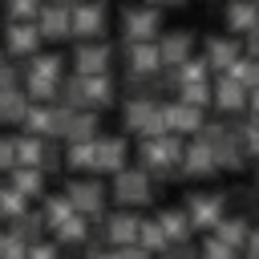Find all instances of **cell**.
Returning <instances> with one entry per match:
<instances>
[{
    "instance_id": "ab89813d",
    "label": "cell",
    "mask_w": 259,
    "mask_h": 259,
    "mask_svg": "<svg viewBox=\"0 0 259 259\" xmlns=\"http://www.w3.org/2000/svg\"><path fill=\"white\" fill-rule=\"evenodd\" d=\"M16 166V138H0V174Z\"/></svg>"
},
{
    "instance_id": "5bb4252c",
    "label": "cell",
    "mask_w": 259,
    "mask_h": 259,
    "mask_svg": "<svg viewBox=\"0 0 259 259\" xmlns=\"http://www.w3.org/2000/svg\"><path fill=\"white\" fill-rule=\"evenodd\" d=\"M36 24H40L45 40H69L73 36V8L69 4H57V0H45Z\"/></svg>"
},
{
    "instance_id": "277c9868",
    "label": "cell",
    "mask_w": 259,
    "mask_h": 259,
    "mask_svg": "<svg viewBox=\"0 0 259 259\" xmlns=\"http://www.w3.org/2000/svg\"><path fill=\"white\" fill-rule=\"evenodd\" d=\"M154 174L146 170V166H125V170H117L113 174V182H109V198L117 202V206H146L150 198H154V182H150Z\"/></svg>"
},
{
    "instance_id": "52a82bcc",
    "label": "cell",
    "mask_w": 259,
    "mask_h": 259,
    "mask_svg": "<svg viewBox=\"0 0 259 259\" xmlns=\"http://www.w3.org/2000/svg\"><path fill=\"white\" fill-rule=\"evenodd\" d=\"M138 231H142V214H134V206H117L113 214L101 219V243H109V247L138 243Z\"/></svg>"
},
{
    "instance_id": "f35d334b",
    "label": "cell",
    "mask_w": 259,
    "mask_h": 259,
    "mask_svg": "<svg viewBox=\"0 0 259 259\" xmlns=\"http://www.w3.org/2000/svg\"><path fill=\"white\" fill-rule=\"evenodd\" d=\"M16 85H20V73H16V65L0 53V93H4V89H16Z\"/></svg>"
},
{
    "instance_id": "9c48e42d",
    "label": "cell",
    "mask_w": 259,
    "mask_h": 259,
    "mask_svg": "<svg viewBox=\"0 0 259 259\" xmlns=\"http://www.w3.org/2000/svg\"><path fill=\"white\" fill-rule=\"evenodd\" d=\"M65 194H69V198H73V206H77L81 214H89V219H101L105 198H109V190L97 182V174H93V178H73V182L65 186Z\"/></svg>"
},
{
    "instance_id": "ac0fdd59",
    "label": "cell",
    "mask_w": 259,
    "mask_h": 259,
    "mask_svg": "<svg viewBox=\"0 0 259 259\" xmlns=\"http://www.w3.org/2000/svg\"><path fill=\"white\" fill-rule=\"evenodd\" d=\"M223 20H227V32L247 36L251 28H259V4L255 0H227L223 4Z\"/></svg>"
},
{
    "instance_id": "f1b7e54d",
    "label": "cell",
    "mask_w": 259,
    "mask_h": 259,
    "mask_svg": "<svg viewBox=\"0 0 259 259\" xmlns=\"http://www.w3.org/2000/svg\"><path fill=\"white\" fill-rule=\"evenodd\" d=\"M138 243H142L146 251H154V255H162V251L170 247V239H166V231H162V223H158V214H154V219H142V231H138Z\"/></svg>"
},
{
    "instance_id": "cb8c5ba5",
    "label": "cell",
    "mask_w": 259,
    "mask_h": 259,
    "mask_svg": "<svg viewBox=\"0 0 259 259\" xmlns=\"http://www.w3.org/2000/svg\"><path fill=\"white\" fill-rule=\"evenodd\" d=\"M28 105H32V97H28L20 85H16V89H4V93H0V125H16V121H24Z\"/></svg>"
},
{
    "instance_id": "b9f144b4",
    "label": "cell",
    "mask_w": 259,
    "mask_h": 259,
    "mask_svg": "<svg viewBox=\"0 0 259 259\" xmlns=\"http://www.w3.org/2000/svg\"><path fill=\"white\" fill-rule=\"evenodd\" d=\"M85 259H121V251L105 243V247H89V251H85Z\"/></svg>"
},
{
    "instance_id": "7bdbcfd3",
    "label": "cell",
    "mask_w": 259,
    "mask_h": 259,
    "mask_svg": "<svg viewBox=\"0 0 259 259\" xmlns=\"http://www.w3.org/2000/svg\"><path fill=\"white\" fill-rule=\"evenodd\" d=\"M243 259H259V227H251V235H247V247H243Z\"/></svg>"
},
{
    "instance_id": "4fadbf2b",
    "label": "cell",
    "mask_w": 259,
    "mask_h": 259,
    "mask_svg": "<svg viewBox=\"0 0 259 259\" xmlns=\"http://www.w3.org/2000/svg\"><path fill=\"white\" fill-rule=\"evenodd\" d=\"M158 69H162L158 40H134V45H125V77H154Z\"/></svg>"
},
{
    "instance_id": "1f68e13d",
    "label": "cell",
    "mask_w": 259,
    "mask_h": 259,
    "mask_svg": "<svg viewBox=\"0 0 259 259\" xmlns=\"http://www.w3.org/2000/svg\"><path fill=\"white\" fill-rule=\"evenodd\" d=\"M227 73H231V77H235L239 85L255 89V85H259V57H251V53L243 49V57H239V61H235V65H231Z\"/></svg>"
},
{
    "instance_id": "c3c4849f",
    "label": "cell",
    "mask_w": 259,
    "mask_h": 259,
    "mask_svg": "<svg viewBox=\"0 0 259 259\" xmlns=\"http://www.w3.org/2000/svg\"><path fill=\"white\" fill-rule=\"evenodd\" d=\"M255 174H259V158H255Z\"/></svg>"
},
{
    "instance_id": "7dc6e473",
    "label": "cell",
    "mask_w": 259,
    "mask_h": 259,
    "mask_svg": "<svg viewBox=\"0 0 259 259\" xmlns=\"http://www.w3.org/2000/svg\"><path fill=\"white\" fill-rule=\"evenodd\" d=\"M57 4H69V8H73V4H81V0H57Z\"/></svg>"
},
{
    "instance_id": "bcb514c9",
    "label": "cell",
    "mask_w": 259,
    "mask_h": 259,
    "mask_svg": "<svg viewBox=\"0 0 259 259\" xmlns=\"http://www.w3.org/2000/svg\"><path fill=\"white\" fill-rule=\"evenodd\" d=\"M150 4H158V8H170V4H182V0H150Z\"/></svg>"
},
{
    "instance_id": "2e32d148",
    "label": "cell",
    "mask_w": 259,
    "mask_h": 259,
    "mask_svg": "<svg viewBox=\"0 0 259 259\" xmlns=\"http://www.w3.org/2000/svg\"><path fill=\"white\" fill-rule=\"evenodd\" d=\"M113 65V49L97 36V40H81L77 53H73V69L77 73H109Z\"/></svg>"
},
{
    "instance_id": "836d02e7",
    "label": "cell",
    "mask_w": 259,
    "mask_h": 259,
    "mask_svg": "<svg viewBox=\"0 0 259 259\" xmlns=\"http://www.w3.org/2000/svg\"><path fill=\"white\" fill-rule=\"evenodd\" d=\"M57 89H61L57 77H24V93H28L32 101H53Z\"/></svg>"
},
{
    "instance_id": "d590c367",
    "label": "cell",
    "mask_w": 259,
    "mask_h": 259,
    "mask_svg": "<svg viewBox=\"0 0 259 259\" xmlns=\"http://www.w3.org/2000/svg\"><path fill=\"white\" fill-rule=\"evenodd\" d=\"M45 8V0H4V16L8 20H36Z\"/></svg>"
},
{
    "instance_id": "74e56055",
    "label": "cell",
    "mask_w": 259,
    "mask_h": 259,
    "mask_svg": "<svg viewBox=\"0 0 259 259\" xmlns=\"http://www.w3.org/2000/svg\"><path fill=\"white\" fill-rule=\"evenodd\" d=\"M28 259H61V243H57V239H53V243L36 239V243H28Z\"/></svg>"
},
{
    "instance_id": "681fc988",
    "label": "cell",
    "mask_w": 259,
    "mask_h": 259,
    "mask_svg": "<svg viewBox=\"0 0 259 259\" xmlns=\"http://www.w3.org/2000/svg\"><path fill=\"white\" fill-rule=\"evenodd\" d=\"M239 259H243V255H239Z\"/></svg>"
},
{
    "instance_id": "4dcf8cb0",
    "label": "cell",
    "mask_w": 259,
    "mask_h": 259,
    "mask_svg": "<svg viewBox=\"0 0 259 259\" xmlns=\"http://www.w3.org/2000/svg\"><path fill=\"white\" fill-rule=\"evenodd\" d=\"M73 210H77V206H73V198L61 190V194H49V198H45V210H40V214H45V223H49V231H53V227H57L61 219H69Z\"/></svg>"
},
{
    "instance_id": "44dd1931",
    "label": "cell",
    "mask_w": 259,
    "mask_h": 259,
    "mask_svg": "<svg viewBox=\"0 0 259 259\" xmlns=\"http://www.w3.org/2000/svg\"><path fill=\"white\" fill-rule=\"evenodd\" d=\"M45 174L49 170H40V166H12L8 170V182L32 202V198H45Z\"/></svg>"
},
{
    "instance_id": "f907efd6",
    "label": "cell",
    "mask_w": 259,
    "mask_h": 259,
    "mask_svg": "<svg viewBox=\"0 0 259 259\" xmlns=\"http://www.w3.org/2000/svg\"><path fill=\"white\" fill-rule=\"evenodd\" d=\"M255 4H259V0H255Z\"/></svg>"
},
{
    "instance_id": "ee69618b",
    "label": "cell",
    "mask_w": 259,
    "mask_h": 259,
    "mask_svg": "<svg viewBox=\"0 0 259 259\" xmlns=\"http://www.w3.org/2000/svg\"><path fill=\"white\" fill-rule=\"evenodd\" d=\"M243 49H247L251 57H259V28H251V32L243 36Z\"/></svg>"
},
{
    "instance_id": "60d3db41",
    "label": "cell",
    "mask_w": 259,
    "mask_h": 259,
    "mask_svg": "<svg viewBox=\"0 0 259 259\" xmlns=\"http://www.w3.org/2000/svg\"><path fill=\"white\" fill-rule=\"evenodd\" d=\"M117 251H121V259H158V255H154V251H146L142 243H130V247H117Z\"/></svg>"
},
{
    "instance_id": "ffe728a7",
    "label": "cell",
    "mask_w": 259,
    "mask_h": 259,
    "mask_svg": "<svg viewBox=\"0 0 259 259\" xmlns=\"http://www.w3.org/2000/svg\"><path fill=\"white\" fill-rule=\"evenodd\" d=\"M158 49H162V65H182L186 57H194V32L170 28L158 36Z\"/></svg>"
},
{
    "instance_id": "d4e9b609",
    "label": "cell",
    "mask_w": 259,
    "mask_h": 259,
    "mask_svg": "<svg viewBox=\"0 0 259 259\" xmlns=\"http://www.w3.org/2000/svg\"><path fill=\"white\" fill-rule=\"evenodd\" d=\"M65 142H81V138H97V109H73L65 121Z\"/></svg>"
},
{
    "instance_id": "d6986e66",
    "label": "cell",
    "mask_w": 259,
    "mask_h": 259,
    "mask_svg": "<svg viewBox=\"0 0 259 259\" xmlns=\"http://www.w3.org/2000/svg\"><path fill=\"white\" fill-rule=\"evenodd\" d=\"M239 57H243V40H239L235 32H227V36H210V40H206V61H210L214 73H227Z\"/></svg>"
},
{
    "instance_id": "484cf974",
    "label": "cell",
    "mask_w": 259,
    "mask_h": 259,
    "mask_svg": "<svg viewBox=\"0 0 259 259\" xmlns=\"http://www.w3.org/2000/svg\"><path fill=\"white\" fill-rule=\"evenodd\" d=\"M158 223H162V231H166L170 243H186V239L194 235V223H190L186 206H182V210H158Z\"/></svg>"
},
{
    "instance_id": "8fae6325",
    "label": "cell",
    "mask_w": 259,
    "mask_h": 259,
    "mask_svg": "<svg viewBox=\"0 0 259 259\" xmlns=\"http://www.w3.org/2000/svg\"><path fill=\"white\" fill-rule=\"evenodd\" d=\"M247 101H251V89H247V85H239L231 73H214V109H219V113L239 117V113L247 109Z\"/></svg>"
},
{
    "instance_id": "3957f363",
    "label": "cell",
    "mask_w": 259,
    "mask_h": 259,
    "mask_svg": "<svg viewBox=\"0 0 259 259\" xmlns=\"http://www.w3.org/2000/svg\"><path fill=\"white\" fill-rule=\"evenodd\" d=\"M121 125L134 134V138H154V134H170L166 130V109L158 97H142V93H130V101L121 105Z\"/></svg>"
},
{
    "instance_id": "8992f818",
    "label": "cell",
    "mask_w": 259,
    "mask_h": 259,
    "mask_svg": "<svg viewBox=\"0 0 259 259\" xmlns=\"http://www.w3.org/2000/svg\"><path fill=\"white\" fill-rule=\"evenodd\" d=\"M162 109H166V130H170V134L194 138V134L206 125V109L194 105V101H186V97H178V93H174V101H162Z\"/></svg>"
},
{
    "instance_id": "603a6c76",
    "label": "cell",
    "mask_w": 259,
    "mask_h": 259,
    "mask_svg": "<svg viewBox=\"0 0 259 259\" xmlns=\"http://www.w3.org/2000/svg\"><path fill=\"white\" fill-rule=\"evenodd\" d=\"M65 166H69V170H85V174H93V166H97V138L65 142Z\"/></svg>"
},
{
    "instance_id": "30bf717a",
    "label": "cell",
    "mask_w": 259,
    "mask_h": 259,
    "mask_svg": "<svg viewBox=\"0 0 259 259\" xmlns=\"http://www.w3.org/2000/svg\"><path fill=\"white\" fill-rule=\"evenodd\" d=\"M186 214H190L194 231H214V223L227 214V198H223V194H214V190L190 194V198H186Z\"/></svg>"
},
{
    "instance_id": "d6a6232c",
    "label": "cell",
    "mask_w": 259,
    "mask_h": 259,
    "mask_svg": "<svg viewBox=\"0 0 259 259\" xmlns=\"http://www.w3.org/2000/svg\"><path fill=\"white\" fill-rule=\"evenodd\" d=\"M40 227H49L40 210H24V214H16V219H12V231H16L20 239H28V243H36V239H40Z\"/></svg>"
},
{
    "instance_id": "e0dca14e",
    "label": "cell",
    "mask_w": 259,
    "mask_h": 259,
    "mask_svg": "<svg viewBox=\"0 0 259 259\" xmlns=\"http://www.w3.org/2000/svg\"><path fill=\"white\" fill-rule=\"evenodd\" d=\"M130 166V146H125V138H101L97 134V166H93V174H117V170H125Z\"/></svg>"
},
{
    "instance_id": "7c38bea8",
    "label": "cell",
    "mask_w": 259,
    "mask_h": 259,
    "mask_svg": "<svg viewBox=\"0 0 259 259\" xmlns=\"http://www.w3.org/2000/svg\"><path fill=\"white\" fill-rule=\"evenodd\" d=\"M105 4L101 0H81V4H73V36H81V40H97V36H105Z\"/></svg>"
},
{
    "instance_id": "4316f807",
    "label": "cell",
    "mask_w": 259,
    "mask_h": 259,
    "mask_svg": "<svg viewBox=\"0 0 259 259\" xmlns=\"http://www.w3.org/2000/svg\"><path fill=\"white\" fill-rule=\"evenodd\" d=\"M89 223H93L89 214L73 210L69 219H61V223L53 227V239H57V243H85V239H89Z\"/></svg>"
},
{
    "instance_id": "8d00e7d4",
    "label": "cell",
    "mask_w": 259,
    "mask_h": 259,
    "mask_svg": "<svg viewBox=\"0 0 259 259\" xmlns=\"http://www.w3.org/2000/svg\"><path fill=\"white\" fill-rule=\"evenodd\" d=\"M198 259H239V251L231 243H223L219 235H206L202 247H198Z\"/></svg>"
},
{
    "instance_id": "7402d4cb",
    "label": "cell",
    "mask_w": 259,
    "mask_h": 259,
    "mask_svg": "<svg viewBox=\"0 0 259 259\" xmlns=\"http://www.w3.org/2000/svg\"><path fill=\"white\" fill-rule=\"evenodd\" d=\"M210 235H219L223 243H231V247L243 255L247 235H251V219H247V214H223V219L214 223V231H210Z\"/></svg>"
},
{
    "instance_id": "6da1fadb",
    "label": "cell",
    "mask_w": 259,
    "mask_h": 259,
    "mask_svg": "<svg viewBox=\"0 0 259 259\" xmlns=\"http://www.w3.org/2000/svg\"><path fill=\"white\" fill-rule=\"evenodd\" d=\"M182 150H186V142H182V134H154V138H142V146H138V162L154 174V178H178L182 174Z\"/></svg>"
},
{
    "instance_id": "83f0119b",
    "label": "cell",
    "mask_w": 259,
    "mask_h": 259,
    "mask_svg": "<svg viewBox=\"0 0 259 259\" xmlns=\"http://www.w3.org/2000/svg\"><path fill=\"white\" fill-rule=\"evenodd\" d=\"M61 65L65 61L57 53H32L28 65H24V77H57V81H65V69Z\"/></svg>"
},
{
    "instance_id": "e575fe53",
    "label": "cell",
    "mask_w": 259,
    "mask_h": 259,
    "mask_svg": "<svg viewBox=\"0 0 259 259\" xmlns=\"http://www.w3.org/2000/svg\"><path fill=\"white\" fill-rule=\"evenodd\" d=\"M0 259H28V239H20L12 227L0 231Z\"/></svg>"
},
{
    "instance_id": "f6af8a7d",
    "label": "cell",
    "mask_w": 259,
    "mask_h": 259,
    "mask_svg": "<svg viewBox=\"0 0 259 259\" xmlns=\"http://www.w3.org/2000/svg\"><path fill=\"white\" fill-rule=\"evenodd\" d=\"M247 109H251V113H259V85L251 89V101H247Z\"/></svg>"
},
{
    "instance_id": "5b68a950",
    "label": "cell",
    "mask_w": 259,
    "mask_h": 259,
    "mask_svg": "<svg viewBox=\"0 0 259 259\" xmlns=\"http://www.w3.org/2000/svg\"><path fill=\"white\" fill-rule=\"evenodd\" d=\"M158 32H162L158 4H130V8H121V36H125V45H134V40H158Z\"/></svg>"
},
{
    "instance_id": "7a4b0ae2",
    "label": "cell",
    "mask_w": 259,
    "mask_h": 259,
    "mask_svg": "<svg viewBox=\"0 0 259 259\" xmlns=\"http://www.w3.org/2000/svg\"><path fill=\"white\" fill-rule=\"evenodd\" d=\"M65 101L73 109H109L113 105V81L109 73H73L65 81Z\"/></svg>"
},
{
    "instance_id": "ba28073f",
    "label": "cell",
    "mask_w": 259,
    "mask_h": 259,
    "mask_svg": "<svg viewBox=\"0 0 259 259\" xmlns=\"http://www.w3.org/2000/svg\"><path fill=\"white\" fill-rule=\"evenodd\" d=\"M40 40H45V32H40V24L36 20H8V28H4V49H8V57H32V53H40Z\"/></svg>"
},
{
    "instance_id": "9a60e30c",
    "label": "cell",
    "mask_w": 259,
    "mask_h": 259,
    "mask_svg": "<svg viewBox=\"0 0 259 259\" xmlns=\"http://www.w3.org/2000/svg\"><path fill=\"white\" fill-rule=\"evenodd\" d=\"M219 170V162H214V150L194 134L190 142H186V150H182V178H210Z\"/></svg>"
},
{
    "instance_id": "f546056e",
    "label": "cell",
    "mask_w": 259,
    "mask_h": 259,
    "mask_svg": "<svg viewBox=\"0 0 259 259\" xmlns=\"http://www.w3.org/2000/svg\"><path fill=\"white\" fill-rule=\"evenodd\" d=\"M24 210H28V198H24L12 182H0V219H8V223H12V219H16V214H24Z\"/></svg>"
}]
</instances>
